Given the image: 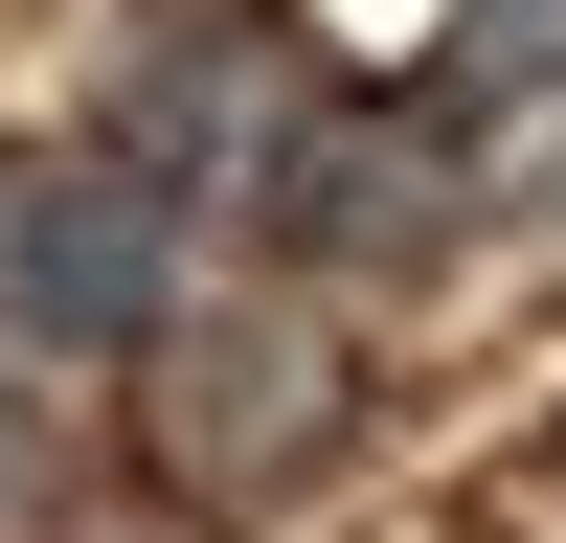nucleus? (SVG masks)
I'll list each match as a JSON object with an SVG mask.
<instances>
[{"mask_svg":"<svg viewBox=\"0 0 566 543\" xmlns=\"http://www.w3.org/2000/svg\"><path fill=\"white\" fill-rule=\"evenodd\" d=\"M250 226H272V272L408 295V272L476 249V114H453V91H317V114L250 159Z\"/></svg>","mask_w":566,"mask_h":543,"instance_id":"f257e3e1","label":"nucleus"},{"mask_svg":"<svg viewBox=\"0 0 566 543\" xmlns=\"http://www.w3.org/2000/svg\"><path fill=\"white\" fill-rule=\"evenodd\" d=\"M0 340L23 362H159L181 340V181H136L114 136L0 159Z\"/></svg>","mask_w":566,"mask_h":543,"instance_id":"f03ea898","label":"nucleus"},{"mask_svg":"<svg viewBox=\"0 0 566 543\" xmlns=\"http://www.w3.org/2000/svg\"><path fill=\"white\" fill-rule=\"evenodd\" d=\"M317 114V45L272 23V0H181V23H136L114 68V159L181 181V204H250V159Z\"/></svg>","mask_w":566,"mask_h":543,"instance_id":"7ed1b4c3","label":"nucleus"},{"mask_svg":"<svg viewBox=\"0 0 566 543\" xmlns=\"http://www.w3.org/2000/svg\"><path fill=\"white\" fill-rule=\"evenodd\" d=\"M136 430H159V476H181V498H272V476H317V453H340V340H317L295 295L181 317Z\"/></svg>","mask_w":566,"mask_h":543,"instance_id":"20e7f679","label":"nucleus"},{"mask_svg":"<svg viewBox=\"0 0 566 543\" xmlns=\"http://www.w3.org/2000/svg\"><path fill=\"white\" fill-rule=\"evenodd\" d=\"M431 91H453V114H566V0H453V23H431Z\"/></svg>","mask_w":566,"mask_h":543,"instance_id":"39448f33","label":"nucleus"},{"mask_svg":"<svg viewBox=\"0 0 566 543\" xmlns=\"http://www.w3.org/2000/svg\"><path fill=\"white\" fill-rule=\"evenodd\" d=\"M0 498H23V407H0Z\"/></svg>","mask_w":566,"mask_h":543,"instance_id":"423d86ee","label":"nucleus"}]
</instances>
